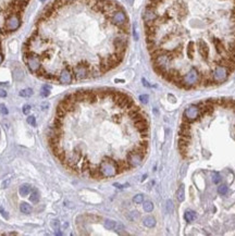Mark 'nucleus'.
<instances>
[{
	"label": "nucleus",
	"instance_id": "1",
	"mask_svg": "<svg viewBox=\"0 0 235 236\" xmlns=\"http://www.w3.org/2000/svg\"><path fill=\"white\" fill-rule=\"evenodd\" d=\"M143 20L153 67L168 82L207 87L235 70V0H148Z\"/></svg>",
	"mask_w": 235,
	"mask_h": 236
},
{
	"label": "nucleus",
	"instance_id": "2",
	"mask_svg": "<svg viewBox=\"0 0 235 236\" xmlns=\"http://www.w3.org/2000/svg\"><path fill=\"white\" fill-rule=\"evenodd\" d=\"M49 131V146L64 168L91 178L130 171L128 157L148 150L147 116L131 96L112 89L67 95Z\"/></svg>",
	"mask_w": 235,
	"mask_h": 236
},
{
	"label": "nucleus",
	"instance_id": "3",
	"mask_svg": "<svg viewBox=\"0 0 235 236\" xmlns=\"http://www.w3.org/2000/svg\"><path fill=\"white\" fill-rule=\"evenodd\" d=\"M120 7L114 0H54L36 25L37 31L54 34V47L37 54L41 62L37 75L58 81L68 69L73 80L83 81L117 67L130 39V26L113 19Z\"/></svg>",
	"mask_w": 235,
	"mask_h": 236
},
{
	"label": "nucleus",
	"instance_id": "4",
	"mask_svg": "<svg viewBox=\"0 0 235 236\" xmlns=\"http://www.w3.org/2000/svg\"><path fill=\"white\" fill-rule=\"evenodd\" d=\"M24 60H25V63L31 72L37 73L39 71V69L41 67V62L37 54H33V52H24Z\"/></svg>",
	"mask_w": 235,
	"mask_h": 236
},
{
	"label": "nucleus",
	"instance_id": "5",
	"mask_svg": "<svg viewBox=\"0 0 235 236\" xmlns=\"http://www.w3.org/2000/svg\"><path fill=\"white\" fill-rule=\"evenodd\" d=\"M20 26H21V14H11L5 22V26H3L5 33V34L12 33L16 31Z\"/></svg>",
	"mask_w": 235,
	"mask_h": 236
},
{
	"label": "nucleus",
	"instance_id": "6",
	"mask_svg": "<svg viewBox=\"0 0 235 236\" xmlns=\"http://www.w3.org/2000/svg\"><path fill=\"white\" fill-rule=\"evenodd\" d=\"M59 83L61 84H71L73 81V74L72 72L68 70V69H63L62 71L60 72V74L58 76Z\"/></svg>",
	"mask_w": 235,
	"mask_h": 236
},
{
	"label": "nucleus",
	"instance_id": "7",
	"mask_svg": "<svg viewBox=\"0 0 235 236\" xmlns=\"http://www.w3.org/2000/svg\"><path fill=\"white\" fill-rule=\"evenodd\" d=\"M31 192H32V186H31L30 184H23V185H21L20 188H19V193H20V195L23 197L27 196L28 194H31Z\"/></svg>",
	"mask_w": 235,
	"mask_h": 236
},
{
	"label": "nucleus",
	"instance_id": "8",
	"mask_svg": "<svg viewBox=\"0 0 235 236\" xmlns=\"http://www.w3.org/2000/svg\"><path fill=\"white\" fill-rule=\"evenodd\" d=\"M184 219L186 220V222H193L197 219V214L195 213L194 211H190V210H187L184 214Z\"/></svg>",
	"mask_w": 235,
	"mask_h": 236
},
{
	"label": "nucleus",
	"instance_id": "9",
	"mask_svg": "<svg viewBox=\"0 0 235 236\" xmlns=\"http://www.w3.org/2000/svg\"><path fill=\"white\" fill-rule=\"evenodd\" d=\"M20 210H21V212L22 213H25V214H30L31 212H32V206L28 205L27 202H22L21 205H20Z\"/></svg>",
	"mask_w": 235,
	"mask_h": 236
},
{
	"label": "nucleus",
	"instance_id": "10",
	"mask_svg": "<svg viewBox=\"0 0 235 236\" xmlns=\"http://www.w3.org/2000/svg\"><path fill=\"white\" fill-rule=\"evenodd\" d=\"M144 225L147 227H154L156 225V220H155L154 217L151 215H148L144 219Z\"/></svg>",
	"mask_w": 235,
	"mask_h": 236
},
{
	"label": "nucleus",
	"instance_id": "11",
	"mask_svg": "<svg viewBox=\"0 0 235 236\" xmlns=\"http://www.w3.org/2000/svg\"><path fill=\"white\" fill-rule=\"evenodd\" d=\"M184 196H185L184 185H181V186L179 187V189L176 191V198H177V200L180 201V202H182V201L184 200Z\"/></svg>",
	"mask_w": 235,
	"mask_h": 236
},
{
	"label": "nucleus",
	"instance_id": "12",
	"mask_svg": "<svg viewBox=\"0 0 235 236\" xmlns=\"http://www.w3.org/2000/svg\"><path fill=\"white\" fill-rule=\"evenodd\" d=\"M39 198H41V196H39V192H38L37 189H32V192H31V197H30L31 201H32L33 204H37V202L39 201Z\"/></svg>",
	"mask_w": 235,
	"mask_h": 236
},
{
	"label": "nucleus",
	"instance_id": "13",
	"mask_svg": "<svg viewBox=\"0 0 235 236\" xmlns=\"http://www.w3.org/2000/svg\"><path fill=\"white\" fill-rule=\"evenodd\" d=\"M104 227L107 228V230H114L115 228V225H117V222L115 221H113V220H110V219H107L106 221H104Z\"/></svg>",
	"mask_w": 235,
	"mask_h": 236
},
{
	"label": "nucleus",
	"instance_id": "14",
	"mask_svg": "<svg viewBox=\"0 0 235 236\" xmlns=\"http://www.w3.org/2000/svg\"><path fill=\"white\" fill-rule=\"evenodd\" d=\"M50 86L49 85H44L43 87H41V95L43 96V97H48L50 95Z\"/></svg>",
	"mask_w": 235,
	"mask_h": 236
},
{
	"label": "nucleus",
	"instance_id": "15",
	"mask_svg": "<svg viewBox=\"0 0 235 236\" xmlns=\"http://www.w3.org/2000/svg\"><path fill=\"white\" fill-rule=\"evenodd\" d=\"M143 208H144L146 212H151L154 210V205H153L151 201H145L144 205H143Z\"/></svg>",
	"mask_w": 235,
	"mask_h": 236
},
{
	"label": "nucleus",
	"instance_id": "16",
	"mask_svg": "<svg viewBox=\"0 0 235 236\" xmlns=\"http://www.w3.org/2000/svg\"><path fill=\"white\" fill-rule=\"evenodd\" d=\"M33 95V89L31 88H25V89H22L20 92V96L21 97H31Z\"/></svg>",
	"mask_w": 235,
	"mask_h": 236
},
{
	"label": "nucleus",
	"instance_id": "17",
	"mask_svg": "<svg viewBox=\"0 0 235 236\" xmlns=\"http://www.w3.org/2000/svg\"><path fill=\"white\" fill-rule=\"evenodd\" d=\"M23 75H24V73H23V71L20 69V67H18L16 70H15V72H14V77H15V80L16 81H21L23 78Z\"/></svg>",
	"mask_w": 235,
	"mask_h": 236
},
{
	"label": "nucleus",
	"instance_id": "18",
	"mask_svg": "<svg viewBox=\"0 0 235 236\" xmlns=\"http://www.w3.org/2000/svg\"><path fill=\"white\" fill-rule=\"evenodd\" d=\"M133 201H134L135 204H142V202L144 201V196H143L142 194H137V195H135V196H134Z\"/></svg>",
	"mask_w": 235,
	"mask_h": 236
},
{
	"label": "nucleus",
	"instance_id": "19",
	"mask_svg": "<svg viewBox=\"0 0 235 236\" xmlns=\"http://www.w3.org/2000/svg\"><path fill=\"white\" fill-rule=\"evenodd\" d=\"M212 181H213V183H216V184L220 183V181H221V176H220V174L218 173V172H212Z\"/></svg>",
	"mask_w": 235,
	"mask_h": 236
},
{
	"label": "nucleus",
	"instance_id": "20",
	"mask_svg": "<svg viewBox=\"0 0 235 236\" xmlns=\"http://www.w3.org/2000/svg\"><path fill=\"white\" fill-rule=\"evenodd\" d=\"M27 123L30 125H32V126H36V118L34 116H30L28 118L26 119Z\"/></svg>",
	"mask_w": 235,
	"mask_h": 236
},
{
	"label": "nucleus",
	"instance_id": "21",
	"mask_svg": "<svg viewBox=\"0 0 235 236\" xmlns=\"http://www.w3.org/2000/svg\"><path fill=\"white\" fill-rule=\"evenodd\" d=\"M218 193H219L220 195H225L226 193H227V186H226V185H221V186L218 188Z\"/></svg>",
	"mask_w": 235,
	"mask_h": 236
},
{
	"label": "nucleus",
	"instance_id": "22",
	"mask_svg": "<svg viewBox=\"0 0 235 236\" xmlns=\"http://www.w3.org/2000/svg\"><path fill=\"white\" fill-rule=\"evenodd\" d=\"M0 112L3 114V116H7L8 113H9V110H8V108L5 107L3 103H0Z\"/></svg>",
	"mask_w": 235,
	"mask_h": 236
},
{
	"label": "nucleus",
	"instance_id": "23",
	"mask_svg": "<svg viewBox=\"0 0 235 236\" xmlns=\"http://www.w3.org/2000/svg\"><path fill=\"white\" fill-rule=\"evenodd\" d=\"M50 224H51V227L54 228V231H59V221L58 220H52V221L50 222Z\"/></svg>",
	"mask_w": 235,
	"mask_h": 236
},
{
	"label": "nucleus",
	"instance_id": "24",
	"mask_svg": "<svg viewBox=\"0 0 235 236\" xmlns=\"http://www.w3.org/2000/svg\"><path fill=\"white\" fill-rule=\"evenodd\" d=\"M172 210H173V205H172V201L171 200H168L167 201V212H168V213H171Z\"/></svg>",
	"mask_w": 235,
	"mask_h": 236
},
{
	"label": "nucleus",
	"instance_id": "25",
	"mask_svg": "<svg viewBox=\"0 0 235 236\" xmlns=\"http://www.w3.org/2000/svg\"><path fill=\"white\" fill-rule=\"evenodd\" d=\"M31 106L30 105H24L23 106V109H22V111H23V113L24 114H27V113H30V111H31Z\"/></svg>",
	"mask_w": 235,
	"mask_h": 236
},
{
	"label": "nucleus",
	"instance_id": "26",
	"mask_svg": "<svg viewBox=\"0 0 235 236\" xmlns=\"http://www.w3.org/2000/svg\"><path fill=\"white\" fill-rule=\"evenodd\" d=\"M123 230H124V226H123V224L117 222V225H115V228H114V231L121 232V231H123Z\"/></svg>",
	"mask_w": 235,
	"mask_h": 236
},
{
	"label": "nucleus",
	"instance_id": "27",
	"mask_svg": "<svg viewBox=\"0 0 235 236\" xmlns=\"http://www.w3.org/2000/svg\"><path fill=\"white\" fill-rule=\"evenodd\" d=\"M139 100L143 103H146L147 101H148V96H147V95H140V96H139Z\"/></svg>",
	"mask_w": 235,
	"mask_h": 236
},
{
	"label": "nucleus",
	"instance_id": "28",
	"mask_svg": "<svg viewBox=\"0 0 235 236\" xmlns=\"http://www.w3.org/2000/svg\"><path fill=\"white\" fill-rule=\"evenodd\" d=\"M0 212H1V214H2V215H3V217H5V219L9 218V215H8V213H7V212H5V210H3V208H2V207H0Z\"/></svg>",
	"mask_w": 235,
	"mask_h": 236
},
{
	"label": "nucleus",
	"instance_id": "29",
	"mask_svg": "<svg viewBox=\"0 0 235 236\" xmlns=\"http://www.w3.org/2000/svg\"><path fill=\"white\" fill-rule=\"evenodd\" d=\"M0 97H1V98L7 97V92H5V89H0Z\"/></svg>",
	"mask_w": 235,
	"mask_h": 236
},
{
	"label": "nucleus",
	"instance_id": "30",
	"mask_svg": "<svg viewBox=\"0 0 235 236\" xmlns=\"http://www.w3.org/2000/svg\"><path fill=\"white\" fill-rule=\"evenodd\" d=\"M41 109H43V110H47V109L49 108V103H41Z\"/></svg>",
	"mask_w": 235,
	"mask_h": 236
},
{
	"label": "nucleus",
	"instance_id": "31",
	"mask_svg": "<svg viewBox=\"0 0 235 236\" xmlns=\"http://www.w3.org/2000/svg\"><path fill=\"white\" fill-rule=\"evenodd\" d=\"M9 183H10V180H7V181H5V182H3V187L8 186V185H9Z\"/></svg>",
	"mask_w": 235,
	"mask_h": 236
},
{
	"label": "nucleus",
	"instance_id": "32",
	"mask_svg": "<svg viewBox=\"0 0 235 236\" xmlns=\"http://www.w3.org/2000/svg\"><path fill=\"white\" fill-rule=\"evenodd\" d=\"M3 61V56H2V54H1V51H0V64H1V62Z\"/></svg>",
	"mask_w": 235,
	"mask_h": 236
},
{
	"label": "nucleus",
	"instance_id": "33",
	"mask_svg": "<svg viewBox=\"0 0 235 236\" xmlns=\"http://www.w3.org/2000/svg\"><path fill=\"white\" fill-rule=\"evenodd\" d=\"M130 2H131V3H132V2H133V0H130Z\"/></svg>",
	"mask_w": 235,
	"mask_h": 236
},
{
	"label": "nucleus",
	"instance_id": "34",
	"mask_svg": "<svg viewBox=\"0 0 235 236\" xmlns=\"http://www.w3.org/2000/svg\"><path fill=\"white\" fill-rule=\"evenodd\" d=\"M41 1H45V0H41Z\"/></svg>",
	"mask_w": 235,
	"mask_h": 236
}]
</instances>
